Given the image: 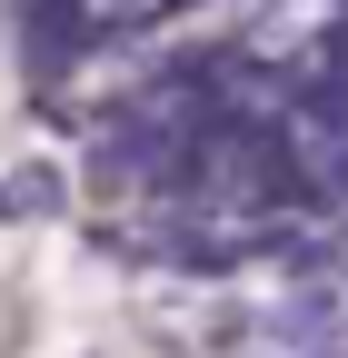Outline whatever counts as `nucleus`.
I'll return each instance as SVG.
<instances>
[{
	"label": "nucleus",
	"mask_w": 348,
	"mask_h": 358,
	"mask_svg": "<svg viewBox=\"0 0 348 358\" xmlns=\"http://www.w3.org/2000/svg\"><path fill=\"white\" fill-rule=\"evenodd\" d=\"M319 199H348V140H319Z\"/></svg>",
	"instance_id": "3"
},
{
	"label": "nucleus",
	"mask_w": 348,
	"mask_h": 358,
	"mask_svg": "<svg viewBox=\"0 0 348 358\" xmlns=\"http://www.w3.org/2000/svg\"><path fill=\"white\" fill-rule=\"evenodd\" d=\"M70 209V179L50 159H20V169H0V219L10 229H40V219H60Z\"/></svg>",
	"instance_id": "2"
},
{
	"label": "nucleus",
	"mask_w": 348,
	"mask_h": 358,
	"mask_svg": "<svg viewBox=\"0 0 348 358\" xmlns=\"http://www.w3.org/2000/svg\"><path fill=\"white\" fill-rule=\"evenodd\" d=\"M338 30H348V10H338Z\"/></svg>",
	"instance_id": "4"
},
{
	"label": "nucleus",
	"mask_w": 348,
	"mask_h": 358,
	"mask_svg": "<svg viewBox=\"0 0 348 358\" xmlns=\"http://www.w3.org/2000/svg\"><path fill=\"white\" fill-rule=\"evenodd\" d=\"M259 338H269L279 358H328V348H348V289H338V279H309L298 299L259 308Z\"/></svg>",
	"instance_id": "1"
}]
</instances>
